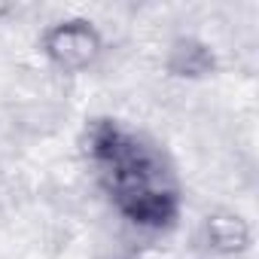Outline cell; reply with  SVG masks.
Masks as SVG:
<instances>
[{"label":"cell","instance_id":"1","mask_svg":"<svg viewBox=\"0 0 259 259\" xmlns=\"http://www.w3.org/2000/svg\"><path fill=\"white\" fill-rule=\"evenodd\" d=\"M89 174L107 204L135 229L171 232L183 213V186L168 153L113 116H95L79 141Z\"/></svg>","mask_w":259,"mask_h":259},{"label":"cell","instance_id":"2","mask_svg":"<svg viewBox=\"0 0 259 259\" xmlns=\"http://www.w3.org/2000/svg\"><path fill=\"white\" fill-rule=\"evenodd\" d=\"M40 52L55 70L73 76V73H85L89 67H95V61L104 52V40L95 22L73 16V19L52 22L40 34Z\"/></svg>","mask_w":259,"mask_h":259},{"label":"cell","instance_id":"3","mask_svg":"<svg viewBox=\"0 0 259 259\" xmlns=\"http://www.w3.org/2000/svg\"><path fill=\"white\" fill-rule=\"evenodd\" d=\"M168 73L183 76V79H201L217 70V55L210 52L207 43L195 37H177L168 49Z\"/></svg>","mask_w":259,"mask_h":259},{"label":"cell","instance_id":"4","mask_svg":"<svg viewBox=\"0 0 259 259\" xmlns=\"http://www.w3.org/2000/svg\"><path fill=\"white\" fill-rule=\"evenodd\" d=\"M204 238L207 247H213L217 253H241L250 247V226L241 217L213 213L204 220Z\"/></svg>","mask_w":259,"mask_h":259}]
</instances>
